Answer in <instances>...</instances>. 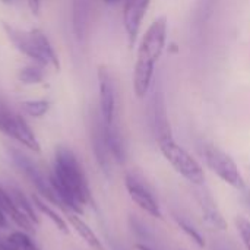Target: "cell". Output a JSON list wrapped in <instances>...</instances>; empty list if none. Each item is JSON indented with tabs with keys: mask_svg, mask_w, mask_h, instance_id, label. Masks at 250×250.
I'll return each instance as SVG.
<instances>
[{
	"mask_svg": "<svg viewBox=\"0 0 250 250\" xmlns=\"http://www.w3.org/2000/svg\"><path fill=\"white\" fill-rule=\"evenodd\" d=\"M174 220H176V223H177V226H179V229L198 246V248H201V249H204L205 248V240H204V237H202V234L190 224V223H188L186 220H183V218H179V217H174Z\"/></svg>",
	"mask_w": 250,
	"mask_h": 250,
	"instance_id": "603a6c76",
	"label": "cell"
},
{
	"mask_svg": "<svg viewBox=\"0 0 250 250\" xmlns=\"http://www.w3.org/2000/svg\"><path fill=\"white\" fill-rule=\"evenodd\" d=\"M245 201H246V204L250 207V190L249 192H246V195H245Z\"/></svg>",
	"mask_w": 250,
	"mask_h": 250,
	"instance_id": "4dcf8cb0",
	"label": "cell"
},
{
	"mask_svg": "<svg viewBox=\"0 0 250 250\" xmlns=\"http://www.w3.org/2000/svg\"><path fill=\"white\" fill-rule=\"evenodd\" d=\"M6 111H7V108L0 105V132H3V133L6 130Z\"/></svg>",
	"mask_w": 250,
	"mask_h": 250,
	"instance_id": "d4e9b609",
	"label": "cell"
},
{
	"mask_svg": "<svg viewBox=\"0 0 250 250\" xmlns=\"http://www.w3.org/2000/svg\"><path fill=\"white\" fill-rule=\"evenodd\" d=\"M66 218L69 221V224L72 226V229L79 234V237L91 248L92 250H104V246L101 243V240L98 239V236L92 231V229L79 217V214H75L72 211L66 212Z\"/></svg>",
	"mask_w": 250,
	"mask_h": 250,
	"instance_id": "9a60e30c",
	"label": "cell"
},
{
	"mask_svg": "<svg viewBox=\"0 0 250 250\" xmlns=\"http://www.w3.org/2000/svg\"><path fill=\"white\" fill-rule=\"evenodd\" d=\"M0 208L3 209V212L7 217H10V220L19 229H22V231H25V233H34L35 231V229H34L35 224L23 212L19 211V208L16 207L12 195L1 185H0Z\"/></svg>",
	"mask_w": 250,
	"mask_h": 250,
	"instance_id": "4fadbf2b",
	"label": "cell"
},
{
	"mask_svg": "<svg viewBox=\"0 0 250 250\" xmlns=\"http://www.w3.org/2000/svg\"><path fill=\"white\" fill-rule=\"evenodd\" d=\"M1 1H3V3H9L10 0H1Z\"/></svg>",
	"mask_w": 250,
	"mask_h": 250,
	"instance_id": "1f68e13d",
	"label": "cell"
},
{
	"mask_svg": "<svg viewBox=\"0 0 250 250\" xmlns=\"http://www.w3.org/2000/svg\"><path fill=\"white\" fill-rule=\"evenodd\" d=\"M91 139H92V148L95 158L103 168L104 173L110 171V151L107 148L105 142V133H104V120L101 114L94 113L92 117V127H91Z\"/></svg>",
	"mask_w": 250,
	"mask_h": 250,
	"instance_id": "8fae6325",
	"label": "cell"
},
{
	"mask_svg": "<svg viewBox=\"0 0 250 250\" xmlns=\"http://www.w3.org/2000/svg\"><path fill=\"white\" fill-rule=\"evenodd\" d=\"M103 1H104L105 4H117L120 0H103Z\"/></svg>",
	"mask_w": 250,
	"mask_h": 250,
	"instance_id": "f546056e",
	"label": "cell"
},
{
	"mask_svg": "<svg viewBox=\"0 0 250 250\" xmlns=\"http://www.w3.org/2000/svg\"><path fill=\"white\" fill-rule=\"evenodd\" d=\"M50 185L64 212L72 211L81 215L83 212V205L92 202L83 168L76 155L64 146H60L56 151Z\"/></svg>",
	"mask_w": 250,
	"mask_h": 250,
	"instance_id": "6da1fadb",
	"label": "cell"
},
{
	"mask_svg": "<svg viewBox=\"0 0 250 250\" xmlns=\"http://www.w3.org/2000/svg\"><path fill=\"white\" fill-rule=\"evenodd\" d=\"M104 133H105V142H107V148L110 151L111 158L119 164H125L126 146H125L123 138H122L116 123H113V125L104 123Z\"/></svg>",
	"mask_w": 250,
	"mask_h": 250,
	"instance_id": "2e32d148",
	"label": "cell"
},
{
	"mask_svg": "<svg viewBox=\"0 0 250 250\" xmlns=\"http://www.w3.org/2000/svg\"><path fill=\"white\" fill-rule=\"evenodd\" d=\"M18 79L23 85H38L42 82L44 75L37 66H25L18 72Z\"/></svg>",
	"mask_w": 250,
	"mask_h": 250,
	"instance_id": "ffe728a7",
	"label": "cell"
},
{
	"mask_svg": "<svg viewBox=\"0 0 250 250\" xmlns=\"http://www.w3.org/2000/svg\"><path fill=\"white\" fill-rule=\"evenodd\" d=\"M28 1V7L34 15H38L40 12V6H41V0H26Z\"/></svg>",
	"mask_w": 250,
	"mask_h": 250,
	"instance_id": "484cf974",
	"label": "cell"
},
{
	"mask_svg": "<svg viewBox=\"0 0 250 250\" xmlns=\"http://www.w3.org/2000/svg\"><path fill=\"white\" fill-rule=\"evenodd\" d=\"M22 110L31 116V117H41L44 116L48 108H50V103L45 100H31V101H23L21 104Z\"/></svg>",
	"mask_w": 250,
	"mask_h": 250,
	"instance_id": "7402d4cb",
	"label": "cell"
},
{
	"mask_svg": "<svg viewBox=\"0 0 250 250\" xmlns=\"http://www.w3.org/2000/svg\"><path fill=\"white\" fill-rule=\"evenodd\" d=\"M199 189L195 192V198L198 201V205H199V209H201V214H202V218L205 221V224L211 229V230H215V231H226L229 224L223 215V212L220 211L215 199L212 198V195L202 189V186H198Z\"/></svg>",
	"mask_w": 250,
	"mask_h": 250,
	"instance_id": "ba28073f",
	"label": "cell"
},
{
	"mask_svg": "<svg viewBox=\"0 0 250 250\" xmlns=\"http://www.w3.org/2000/svg\"><path fill=\"white\" fill-rule=\"evenodd\" d=\"M151 0H125L123 6V25L127 34L129 45L133 47L141 31L142 21L146 15Z\"/></svg>",
	"mask_w": 250,
	"mask_h": 250,
	"instance_id": "52a82bcc",
	"label": "cell"
},
{
	"mask_svg": "<svg viewBox=\"0 0 250 250\" xmlns=\"http://www.w3.org/2000/svg\"><path fill=\"white\" fill-rule=\"evenodd\" d=\"M9 223H7V215L3 212V209L0 208V229H7Z\"/></svg>",
	"mask_w": 250,
	"mask_h": 250,
	"instance_id": "4316f807",
	"label": "cell"
},
{
	"mask_svg": "<svg viewBox=\"0 0 250 250\" xmlns=\"http://www.w3.org/2000/svg\"><path fill=\"white\" fill-rule=\"evenodd\" d=\"M204 158L207 166L211 168V171H214L224 183H227L229 186L237 190H243L246 188L239 166L227 152H224L223 149L214 145H207L204 148Z\"/></svg>",
	"mask_w": 250,
	"mask_h": 250,
	"instance_id": "277c9868",
	"label": "cell"
},
{
	"mask_svg": "<svg viewBox=\"0 0 250 250\" xmlns=\"http://www.w3.org/2000/svg\"><path fill=\"white\" fill-rule=\"evenodd\" d=\"M91 12V0H73L72 1V28L76 40L82 41L88 31Z\"/></svg>",
	"mask_w": 250,
	"mask_h": 250,
	"instance_id": "5bb4252c",
	"label": "cell"
},
{
	"mask_svg": "<svg viewBox=\"0 0 250 250\" xmlns=\"http://www.w3.org/2000/svg\"><path fill=\"white\" fill-rule=\"evenodd\" d=\"M236 229L240 234V239L245 245V248L250 250V220L245 217L236 218Z\"/></svg>",
	"mask_w": 250,
	"mask_h": 250,
	"instance_id": "cb8c5ba5",
	"label": "cell"
},
{
	"mask_svg": "<svg viewBox=\"0 0 250 250\" xmlns=\"http://www.w3.org/2000/svg\"><path fill=\"white\" fill-rule=\"evenodd\" d=\"M0 250H18V249L6 240V242H0Z\"/></svg>",
	"mask_w": 250,
	"mask_h": 250,
	"instance_id": "83f0119b",
	"label": "cell"
},
{
	"mask_svg": "<svg viewBox=\"0 0 250 250\" xmlns=\"http://www.w3.org/2000/svg\"><path fill=\"white\" fill-rule=\"evenodd\" d=\"M158 146L164 158L171 164V167L193 186H204L205 171L202 166L174 138L158 141Z\"/></svg>",
	"mask_w": 250,
	"mask_h": 250,
	"instance_id": "3957f363",
	"label": "cell"
},
{
	"mask_svg": "<svg viewBox=\"0 0 250 250\" xmlns=\"http://www.w3.org/2000/svg\"><path fill=\"white\" fill-rule=\"evenodd\" d=\"M3 29L6 32V35L9 37V40L12 41V44L25 56H28L29 59H32L38 66H48L45 59L42 57L41 51L38 50L34 38L31 37L29 31L28 32H23L21 29H16L15 26L3 22Z\"/></svg>",
	"mask_w": 250,
	"mask_h": 250,
	"instance_id": "30bf717a",
	"label": "cell"
},
{
	"mask_svg": "<svg viewBox=\"0 0 250 250\" xmlns=\"http://www.w3.org/2000/svg\"><path fill=\"white\" fill-rule=\"evenodd\" d=\"M97 76L100 89V114L105 125H113L116 116V91L113 78L105 66L98 67Z\"/></svg>",
	"mask_w": 250,
	"mask_h": 250,
	"instance_id": "8992f818",
	"label": "cell"
},
{
	"mask_svg": "<svg viewBox=\"0 0 250 250\" xmlns=\"http://www.w3.org/2000/svg\"><path fill=\"white\" fill-rule=\"evenodd\" d=\"M135 248H136V250H154L152 248H149V246H146V245H144V243H138Z\"/></svg>",
	"mask_w": 250,
	"mask_h": 250,
	"instance_id": "f1b7e54d",
	"label": "cell"
},
{
	"mask_svg": "<svg viewBox=\"0 0 250 250\" xmlns=\"http://www.w3.org/2000/svg\"><path fill=\"white\" fill-rule=\"evenodd\" d=\"M29 34H31V37L34 38V41H35V44H37L38 50H40V51H41V54H42V57L45 59L47 64H48V66H51L53 69L59 70V69H60V63H59L57 54H56L54 48L51 47L50 40L47 38V35H45L41 29H38V28L31 29V31H29Z\"/></svg>",
	"mask_w": 250,
	"mask_h": 250,
	"instance_id": "e0dca14e",
	"label": "cell"
},
{
	"mask_svg": "<svg viewBox=\"0 0 250 250\" xmlns=\"http://www.w3.org/2000/svg\"><path fill=\"white\" fill-rule=\"evenodd\" d=\"M9 193L12 195V198H13L16 207L19 208V211L23 212L35 226H38L40 224V220H38V217H37V214L34 211V205H31V202L25 198V195L19 189H16V188H12Z\"/></svg>",
	"mask_w": 250,
	"mask_h": 250,
	"instance_id": "d6986e66",
	"label": "cell"
},
{
	"mask_svg": "<svg viewBox=\"0 0 250 250\" xmlns=\"http://www.w3.org/2000/svg\"><path fill=\"white\" fill-rule=\"evenodd\" d=\"M7 242L13 245L18 250H40V248L34 243V240L25 231H13L7 237Z\"/></svg>",
	"mask_w": 250,
	"mask_h": 250,
	"instance_id": "44dd1931",
	"label": "cell"
},
{
	"mask_svg": "<svg viewBox=\"0 0 250 250\" xmlns=\"http://www.w3.org/2000/svg\"><path fill=\"white\" fill-rule=\"evenodd\" d=\"M126 190L130 196V199L148 215L154 218H163V211L158 205V201L154 198L152 192L135 176L127 174L125 179Z\"/></svg>",
	"mask_w": 250,
	"mask_h": 250,
	"instance_id": "5b68a950",
	"label": "cell"
},
{
	"mask_svg": "<svg viewBox=\"0 0 250 250\" xmlns=\"http://www.w3.org/2000/svg\"><path fill=\"white\" fill-rule=\"evenodd\" d=\"M32 204H34V207L41 212V214H44L56 227H57V230L59 231H62L63 234H67L69 233V227H67V224H66V221L50 207V205H47L38 195H32Z\"/></svg>",
	"mask_w": 250,
	"mask_h": 250,
	"instance_id": "ac0fdd59",
	"label": "cell"
},
{
	"mask_svg": "<svg viewBox=\"0 0 250 250\" xmlns=\"http://www.w3.org/2000/svg\"><path fill=\"white\" fill-rule=\"evenodd\" d=\"M4 135L13 138L15 141H18L19 144H22L25 148H28L29 151L38 154L41 152V146L35 138V135L32 133L31 127L26 125V122L19 116L15 114L12 111H6V130Z\"/></svg>",
	"mask_w": 250,
	"mask_h": 250,
	"instance_id": "9c48e42d",
	"label": "cell"
},
{
	"mask_svg": "<svg viewBox=\"0 0 250 250\" xmlns=\"http://www.w3.org/2000/svg\"><path fill=\"white\" fill-rule=\"evenodd\" d=\"M151 116H152L151 119H152V126L155 130L157 142L173 138L170 122H168V114H167V108H166V101L160 91H157L152 97Z\"/></svg>",
	"mask_w": 250,
	"mask_h": 250,
	"instance_id": "7c38bea8",
	"label": "cell"
},
{
	"mask_svg": "<svg viewBox=\"0 0 250 250\" xmlns=\"http://www.w3.org/2000/svg\"><path fill=\"white\" fill-rule=\"evenodd\" d=\"M166 41H167V19L161 16L149 25L138 48L136 63L133 70V91L138 98H144L151 88L155 64L164 51Z\"/></svg>",
	"mask_w": 250,
	"mask_h": 250,
	"instance_id": "7a4b0ae2",
	"label": "cell"
}]
</instances>
